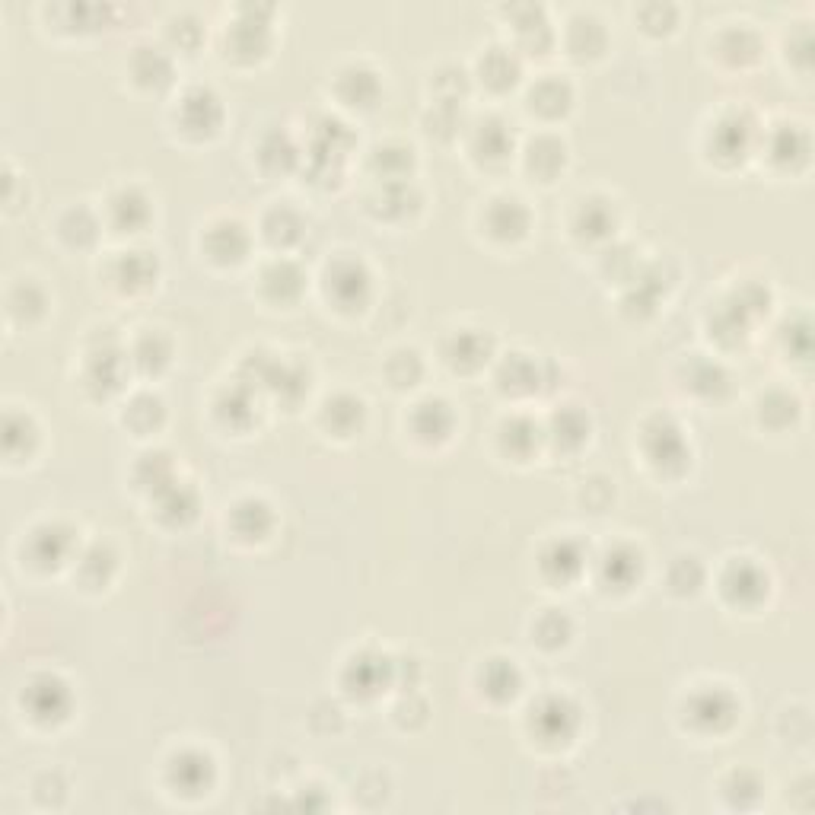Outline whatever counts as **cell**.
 <instances>
[{
  "label": "cell",
  "mask_w": 815,
  "mask_h": 815,
  "mask_svg": "<svg viewBox=\"0 0 815 815\" xmlns=\"http://www.w3.org/2000/svg\"><path fill=\"white\" fill-rule=\"evenodd\" d=\"M529 230V211L519 198H494L488 207V233L497 239H519Z\"/></svg>",
  "instance_id": "6da1fadb"
},
{
  "label": "cell",
  "mask_w": 815,
  "mask_h": 815,
  "mask_svg": "<svg viewBox=\"0 0 815 815\" xmlns=\"http://www.w3.org/2000/svg\"><path fill=\"white\" fill-rule=\"evenodd\" d=\"M179 112H182V128L185 131L207 134V131H214L220 125V106H217V99L207 93V90L185 93Z\"/></svg>",
  "instance_id": "7a4b0ae2"
},
{
  "label": "cell",
  "mask_w": 815,
  "mask_h": 815,
  "mask_svg": "<svg viewBox=\"0 0 815 815\" xmlns=\"http://www.w3.org/2000/svg\"><path fill=\"white\" fill-rule=\"evenodd\" d=\"M363 290H367V274H363L357 262H341L328 274V293H332L341 306H354Z\"/></svg>",
  "instance_id": "3957f363"
},
{
  "label": "cell",
  "mask_w": 815,
  "mask_h": 815,
  "mask_svg": "<svg viewBox=\"0 0 815 815\" xmlns=\"http://www.w3.org/2000/svg\"><path fill=\"white\" fill-rule=\"evenodd\" d=\"M733 701L726 691L714 688V704H710V691H704V695H698L695 701H691L688 707V714L691 720H704L707 723V730H720L723 723H730L733 720Z\"/></svg>",
  "instance_id": "277c9868"
},
{
  "label": "cell",
  "mask_w": 815,
  "mask_h": 815,
  "mask_svg": "<svg viewBox=\"0 0 815 815\" xmlns=\"http://www.w3.org/2000/svg\"><path fill=\"white\" fill-rule=\"evenodd\" d=\"M418 414L427 418V424H414V433L424 440H443L449 437V427H453V414L443 402H424L418 405Z\"/></svg>",
  "instance_id": "5b68a950"
},
{
  "label": "cell",
  "mask_w": 815,
  "mask_h": 815,
  "mask_svg": "<svg viewBox=\"0 0 815 815\" xmlns=\"http://www.w3.org/2000/svg\"><path fill=\"white\" fill-rule=\"evenodd\" d=\"M478 338V332H472V328H465V332H459L453 338V348H449V363H456V367H478L481 357H488V338H481L475 348H472V341Z\"/></svg>",
  "instance_id": "8992f818"
},
{
  "label": "cell",
  "mask_w": 815,
  "mask_h": 815,
  "mask_svg": "<svg viewBox=\"0 0 815 815\" xmlns=\"http://www.w3.org/2000/svg\"><path fill=\"white\" fill-rule=\"evenodd\" d=\"M112 211H121L118 227H137V223L147 217V201L137 195V192H121L112 201Z\"/></svg>",
  "instance_id": "52a82bcc"
}]
</instances>
